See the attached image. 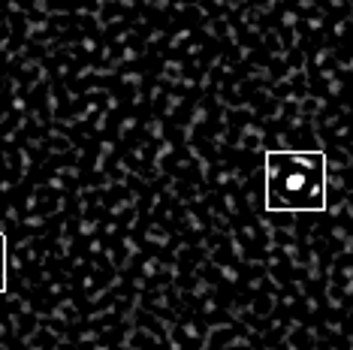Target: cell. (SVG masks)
I'll return each instance as SVG.
<instances>
[{"label":"cell","mask_w":353,"mask_h":350,"mask_svg":"<svg viewBox=\"0 0 353 350\" xmlns=\"http://www.w3.org/2000/svg\"><path fill=\"white\" fill-rule=\"evenodd\" d=\"M269 212H323L326 157L323 151H269L266 154Z\"/></svg>","instance_id":"1"},{"label":"cell","mask_w":353,"mask_h":350,"mask_svg":"<svg viewBox=\"0 0 353 350\" xmlns=\"http://www.w3.org/2000/svg\"><path fill=\"white\" fill-rule=\"evenodd\" d=\"M6 287V242L0 236V290Z\"/></svg>","instance_id":"2"}]
</instances>
